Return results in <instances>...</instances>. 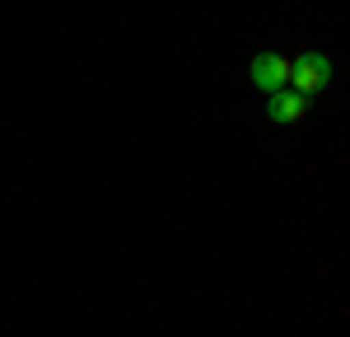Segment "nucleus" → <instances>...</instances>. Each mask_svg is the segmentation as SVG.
<instances>
[{
	"instance_id": "nucleus-3",
	"label": "nucleus",
	"mask_w": 350,
	"mask_h": 337,
	"mask_svg": "<svg viewBox=\"0 0 350 337\" xmlns=\"http://www.w3.org/2000/svg\"><path fill=\"white\" fill-rule=\"evenodd\" d=\"M308 108H313V99H308V94H295V89L267 94V117L275 122V127H290V122H299V117H308Z\"/></svg>"
},
{
	"instance_id": "nucleus-2",
	"label": "nucleus",
	"mask_w": 350,
	"mask_h": 337,
	"mask_svg": "<svg viewBox=\"0 0 350 337\" xmlns=\"http://www.w3.org/2000/svg\"><path fill=\"white\" fill-rule=\"evenodd\" d=\"M247 80L257 84L262 94H280V89H290V56H280V52L252 56V66H247Z\"/></svg>"
},
{
	"instance_id": "nucleus-1",
	"label": "nucleus",
	"mask_w": 350,
	"mask_h": 337,
	"mask_svg": "<svg viewBox=\"0 0 350 337\" xmlns=\"http://www.w3.org/2000/svg\"><path fill=\"white\" fill-rule=\"evenodd\" d=\"M332 80H336V71H332V61H327L323 52H299L295 61H290V89L295 94H323V89H332Z\"/></svg>"
}]
</instances>
